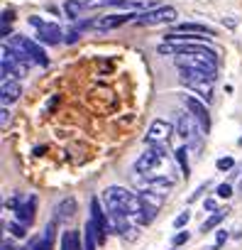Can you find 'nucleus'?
Wrapping results in <instances>:
<instances>
[{
	"label": "nucleus",
	"mask_w": 242,
	"mask_h": 250,
	"mask_svg": "<svg viewBox=\"0 0 242 250\" xmlns=\"http://www.w3.org/2000/svg\"><path fill=\"white\" fill-rule=\"evenodd\" d=\"M103 204H105V211L108 216H125V218H135L140 211H142V199L140 194L125 189V187H108L103 191Z\"/></svg>",
	"instance_id": "f257e3e1"
},
{
	"label": "nucleus",
	"mask_w": 242,
	"mask_h": 250,
	"mask_svg": "<svg viewBox=\"0 0 242 250\" xmlns=\"http://www.w3.org/2000/svg\"><path fill=\"white\" fill-rule=\"evenodd\" d=\"M237 145H242V138H240V140H237Z\"/></svg>",
	"instance_id": "4c0bfd02"
},
{
	"label": "nucleus",
	"mask_w": 242,
	"mask_h": 250,
	"mask_svg": "<svg viewBox=\"0 0 242 250\" xmlns=\"http://www.w3.org/2000/svg\"><path fill=\"white\" fill-rule=\"evenodd\" d=\"M181 101H184V105H186V110H188V115L201 125V130L208 135V130H210V115H208V108H205V101H201V98H196V96H181Z\"/></svg>",
	"instance_id": "39448f33"
},
{
	"label": "nucleus",
	"mask_w": 242,
	"mask_h": 250,
	"mask_svg": "<svg viewBox=\"0 0 242 250\" xmlns=\"http://www.w3.org/2000/svg\"><path fill=\"white\" fill-rule=\"evenodd\" d=\"M154 216H157V208H152V206L142 204V211L135 216V221H137V226H147V223H152V221H154Z\"/></svg>",
	"instance_id": "5701e85b"
},
{
	"label": "nucleus",
	"mask_w": 242,
	"mask_h": 250,
	"mask_svg": "<svg viewBox=\"0 0 242 250\" xmlns=\"http://www.w3.org/2000/svg\"><path fill=\"white\" fill-rule=\"evenodd\" d=\"M203 208H205V211H210V213H215V211H218V204H215V199H205Z\"/></svg>",
	"instance_id": "473e14b6"
},
{
	"label": "nucleus",
	"mask_w": 242,
	"mask_h": 250,
	"mask_svg": "<svg viewBox=\"0 0 242 250\" xmlns=\"http://www.w3.org/2000/svg\"><path fill=\"white\" fill-rule=\"evenodd\" d=\"M188 238H191L188 230H179V233L171 238V243H174V245H184V243H188Z\"/></svg>",
	"instance_id": "c85d7f7f"
},
{
	"label": "nucleus",
	"mask_w": 242,
	"mask_h": 250,
	"mask_svg": "<svg viewBox=\"0 0 242 250\" xmlns=\"http://www.w3.org/2000/svg\"><path fill=\"white\" fill-rule=\"evenodd\" d=\"M13 18H15V15H13V10H5V13H3V25H8Z\"/></svg>",
	"instance_id": "c9c22d12"
},
{
	"label": "nucleus",
	"mask_w": 242,
	"mask_h": 250,
	"mask_svg": "<svg viewBox=\"0 0 242 250\" xmlns=\"http://www.w3.org/2000/svg\"><path fill=\"white\" fill-rule=\"evenodd\" d=\"M188 221H191V213H188V211H184V213H179V216H176V221H174V228H184Z\"/></svg>",
	"instance_id": "cd10ccee"
},
{
	"label": "nucleus",
	"mask_w": 242,
	"mask_h": 250,
	"mask_svg": "<svg viewBox=\"0 0 242 250\" xmlns=\"http://www.w3.org/2000/svg\"><path fill=\"white\" fill-rule=\"evenodd\" d=\"M186 32H193L198 37H215V30H210L205 25H198V22H181L171 30V35H186Z\"/></svg>",
	"instance_id": "9b49d317"
},
{
	"label": "nucleus",
	"mask_w": 242,
	"mask_h": 250,
	"mask_svg": "<svg viewBox=\"0 0 242 250\" xmlns=\"http://www.w3.org/2000/svg\"><path fill=\"white\" fill-rule=\"evenodd\" d=\"M61 250H83L81 248L78 230H64V235H61Z\"/></svg>",
	"instance_id": "6ab92c4d"
},
{
	"label": "nucleus",
	"mask_w": 242,
	"mask_h": 250,
	"mask_svg": "<svg viewBox=\"0 0 242 250\" xmlns=\"http://www.w3.org/2000/svg\"><path fill=\"white\" fill-rule=\"evenodd\" d=\"M76 40H78V32H76V30H71V32H66V37H64V42H66V44H74Z\"/></svg>",
	"instance_id": "72a5a7b5"
},
{
	"label": "nucleus",
	"mask_w": 242,
	"mask_h": 250,
	"mask_svg": "<svg viewBox=\"0 0 242 250\" xmlns=\"http://www.w3.org/2000/svg\"><path fill=\"white\" fill-rule=\"evenodd\" d=\"M140 199H142V204H147V206H152V208H162L164 206V199L167 196H159V194H154V191H140Z\"/></svg>",
	"instance_id": "4be33fe9"
},
{
	"label": "nucleus",
	"mask_w": 242,
	"mask_h": 250,
	"mask_svg": "<svg viewBox=\"0 0 242 250\" xmlns=\"http://www.w3.org/2000/svg\"><path fill=\"white\" fill-rule=\"evenodd\" d=\"M8 120H10V110H8V105H3V110H0V123H3V128H8Z\"/></svg>",
	"instance_id": "2f4dec72"
},
{
	"label": "nucleus",
	"mask_w": 242,
	"mask_h": 250,
	"mask_svg": "<svg viewBox=\"0 0 242 250\" xmlns=\"http://www.w3.org/2000/svg\"><path fill=\"white\" fill-rule=\"evenodd\" d=\"M83 3V8L88 5V8H100V5H108V0H81Z\"/></svg>",
	"instance_id": "7c9ffc66"
},
{
	"label": "nucleus",
	"mask_w": 242,
	"mask_h": 250,
	"mask_svg": "<svg viewBox=\"0 0 242 250\" xmlns=\"http://www.w3.org/2000/svg\"><path fill=\"white\" fill-rule=\"evenodd\" d=\"M171 133H174L171 123H167V120H152L145 143H149V145H164V143L169 140V135H171Z\"/></svg>",
	"instance_id": "6e6552de"
},
{
	"label": "nucleus",
	"mask_w": 242,
	"mask_h": 250,
	"mask_svg": "<svg viewBox=\"0 0 242 250\" xmlns=\"http://www.w3.org/2000/svg\"><path fill=\"white\" fill-rule=\"evenodd\" d=\"M108 8H120V10H130V13L142 10V5L132 3V0H108Z\"/></svg>",
	"instance_id": "b1692460"
},
{
	"label": "nucleus",
	"mask_w": 242,
	"mask_h": 250,
	"mask_svg": "<svg viewBox=\"0 0 242 250\" xmlns=\"http://www.w3.org/2000/svg\"><path fill=\"white\" fill-rule=\"evenodd\" d=\"M22 93V86L18 81H3V105L8 103H15Z\"/></svg>",
	"instance_id": "dca6fc26"
},
{
	"label": "nucleus",
	"mask_w": 242,
	"mask_h": 250,
	"mask_svg": "<svg viewBox=\"0 0 242 250\" xmlns=\"http://www.w3.org/2000/svg\"><path fill=\"white\" fill-rule=\"evenodd\" d=\"M52 243H54V223H49L42 230V235L37 240H32V245L25 248V250H52Z\"/></svg>",
	"instance_id": "ddd939ff"
},
{
	"label": "nucleus",
	"mask_w": 242,
	"mask_h": 250,
	"mask_svg": "<svg viewBox=\"0 0 242 250\" xmlns=\"http://www.w3.org/2000/svg\"><path fill=\"white\" fill-rule=\"evenodd\" d=\"M64 13H66L69 20H78L81 13H83V3H81V0H66V3H64Z\"/></svg>",
	"instance_id": "aec40b11"
},
{
	"label": "nucleus",
	"mask_w": 242,
	"mask_h": 250,
	"mask_svg": "<svg viewBox=\"0 0 242 250\" xmlns=\"http://www.w3.org/2000/svg\"><path fill=\"white\" fill-rule=\"evenodd\" d=\"M3 250H18V248H15L13 243H8V240H5V243H3Z\"/></svg>",
	"instance_id": "e433bc0d"
},
{
	"label": "nucleus",
	"mask_w": 242,
	"mask_h": 250,
	"mask_svg": "<svg viewBox=\"0 0 242 250\" xmlns=\"http://www.w3.org/2000/svg\"><path fill=\"white\" fill-rule=\"evenodd\" d=\"M176 20V10L171 5H162L157 10H147L137 18L140 25H167V22H174Z\"/></svg>",
	"instance_id": "0eeeda50"
},
{
	"label": "nucleus",
	"mask_w": 242,
	"mask_h": 250,
	"mask_svg": "<svg viewBox=\"0 0 242 250\" xmlns=\"http://www.w3.org/2000/svg\"><path fill=\"white\" fill-rule=\"evenodd\" d=\"M184 86L191 88V91H193L201 101H205V103L213 98V83H210V81H188V83H184Z\"/></svg>",
	"instance_id": "4468645a"
},
{
	"label": "nucleus",
	"mask_w": 242,
	"mask_h": 250,
	"mask_svg": "<svg viewBox=\"0 0 242 250\" xmlns=\"http://www.w3.org/2000/svg\"><path fill=\"white\" fill-rule=\"evenodd\" d=\"M215 194H218L220 199H230V196H232V187H230V184H220Z\"/></svg>",
	"instance_id": "c756f323"
},
{
	"label": "nucleus",
	"mask_w": 242,
	"mask_h": 250,
	"mask_svg": "<svg viewBox=\"0 0 242 250\" xmlns=\"http://www.w3.org/2000/svg\"><path fill=\"white\" fill-rule=\"evenodd\" d=\"M35 30H37V42H42V44H59L64 37V32H61V27L56 25V22H47V20H42V18H37V15H30V20H27Z\"/></svg>",
	"instance_id": "20e7f679"
},
{
	"label": "nucleus",
	"mask_w": 242,
	"mask_h": 250,
	"mask_svg": "<svg viewBox=\"0 0 242 250\" xmlns=\"http://www.w3.org/2000/svg\"><path fill=\"white\" fill-rule=\"evenodd\" d=\"M205 187H208V184H201V187H198V189H196V191L188 196V201H196V199H201V194L205 191Z\"/></svg>",
	"instance_id": "f704fd0d"
},
{
	"label": "nucleus",
	"mask_w": 242,
	"mask_h": 250,
	"mask_svg": "<svg viewBox=\"0 0 242 250\" xmlns=\"http://www.w3.org/2000/svg\"><path fill=\"white\" fill-rule=\"evenodd\" d=\"M174 157H176V162H179V167H181V174L188 177V145L176 147V150H174Z\"/></svg>",
	"instance_id": "412c9836"
},
{
	"label": "nucleus",
	"mask_w": 242,
	"mask_h": 250,
	"mask_svg": "<svg viewBox=\"0 0 242 250\" xmlns=\"http://www.w3.org/2000/svg\"><path fill=\"white\" fill-rule=\"evenodd\" d=\"M240 189H242V177H240Z\"/></svg>",
	"instance_id": "58836bf2"
},
{
	"label": "nucleus",
	"mask_w": 242,
	"mask_h": 250,
	"mask_svg": "<svg viewBox=\"0 0 242 250\" xmlns=\"http://www.w3.org/2000/svg\"><path fill=\"white\" fill-rule=\"evenodd\" d=\"M159 162H162V157L149 147V150L142 152V157L135 162V172H137V174H149V172H154V169L159 167Z\"/></svg>",
	"instance_id": "1a4fd4ad"
},
{
	"label": "nucleus",
	"mask_w": 242,
	"mask_h": 250,
	"mask_svg": "<svg viewBox=\"0 0 242 250\" xmlns=\"http://www.w3.org/2000/svg\"><path fill=\"white\" fill-rule=\"evenodd\" d=\"M225 216H227V208H220V211H215L210 218H205V221L201 223V233L205 235V233H210L213 228H218V226L225 221Z\"/></svg>",
	"instance_id": "f3484780"
},
{
	"label": "nucleus",
	"mask_w": 242,
	"mask_h": 250,
	"mask_svg": "<svg viewBox=\"0 0 242 250\" xmlns=\"http://www.w3.org/2000/svg\"><path fill=\"white\" fill-rule=\"evenodd\" d=\"M176 133L186 140V145H198V143H201V135H205V133L201 130V125H198L188 113H181V115H179Z\"/></svg>",
	"instance_id": "423d86ee"
},
{
	"label": "nucleus",
	"mask_w": 242,
	"mask_h": 250,
	"mask_svg": "<svg viewBox=\"0 0 242 250\" xmlns=\"http://www.w3.org/2000/svg\"><path fill=\"white\" fill-rule=\"evenodd\" d=\"M74 213H76V199H64V201L54 208V223L66 221V218H71Z\"/></svg>",
	"instance_id": "2eb2a0df"
},
{
	"label": "nucleus",
	"mask_w": 242,
	"mask_h": 250,
	"mask_svg": "<svg viewBox=\"0 0 242 250\" xmlns=\"http://www.w3.org/2000/svg\"><path fill=\"white\" fill-rule=\"evenodd\" d=\"M215 167H218V172H227V169L235 167V160H232V157H220V160L215 162Z\"/></svg>",
	"instance_id": "393cba45"
},
{
	"label": "nucleus",
	"mask_w": 242,
	"mask_h": 250,
	"mask_svg": "<svg viewBox=\"0 0 242 250\" xmlns=\"http://www.w3.org/2000/svg\"><path fill=\"white\" fill-rule=\"evenodd\" d=\"M15 216H18V221H20L22 226H30V223L35 221V196H27L25 204H20V206L15 208Z\"/></svg>",
	"instance_id": "f8f14e48"
},
{
	"label": "nucleus",
	"mask_w": 242,
	"mask_h": 250,
	"mask_svg": "<svg viewBox=\"0 0 242 250\" xmlns=\"http://www.w3.org/2000/svg\"><path fill=\"white\" fill-rule=\"evenodd\" d=\"M137 18H140L137 13H130V15H105V18H100V20L95 22V27H98V30H115V27L125 25V22H130V20H137Z\"/></svg>",
	"instance_id": "9d476101"
},
{
	"label": "nucleus",
	"mask_w": 242,
	"mask_h": 250,
	"mask_svg": "<svg viewBox=\"0 0 242 250\" xmlns=\"http://www.w3.org/2000/svg\"><path fill=\"white\" fill-rule=\"evenodd\" d=\"M10 49H13L15 59L22 62V64H27V66L30 64H39V66H47L49 64V57L44 54V49L35 40H30L25 35H13L10 37Z\"/></svg>",
	"instance_id": "7ed1b4c3"
},
{
	"label": "nucleus",
	"mask_w": 242,
	"mask_h": 250,
	"mask_svg": "<svg viewBox=\"0 0 242 250\" xmlns=\"http://www.w3.org/2000/svg\"><path fill=\"white\" fill-rule=\"evenodd\" d=\"M227 238H230V235H227V230H225V228H220V230H218V238H215V245H213L210 250H220V248H223V243H225Z\"/></svg>",
	"instance_id": "bb28decb"
},
{
	"label": "nucleus",
	"mask_w": 242,
	"mask_h": 250,
	"mask_svg": "<svg viewBox=\"0 0 242 250\" xmlns=\"http://www.w3.org/2000/svg\"><path fill=\"white\" fill-rule=\"evenodd\" d=\"M25 228H27V226H22V223H10V226H8V230H10L15 238H25V235H27Z\"/></svg>",
	"instance_id": "a878e982"
},
{
	"label": "nucleus",
	"mask_w": 242,
	"mask_h": 250,
	"mask_svg": "<svg viewBox=\"0 0 242 250\" xmlns=\"http://www.w3.org/2000/svg\"><path fill=\"white\" fill-rule=\"evenodd\" d=\"M95 245H98V230H95V226L88 218L86 228H83V250H95Z\"/></svg>",
	"instance_id": "a211bd4d"
},
{
	"label": "nucleus",
	"mask_w": 242,
	"mask_h": 250,
	"mask_svg": "<svg viewBox=\"0 0 242 250\" xmlns=\"http://www.w3.org/2000/svg\"><path fill=\"white\" fill-rule=\"evenodd\" d=\"M174 64L181 71H205V74H218V57L213 49L203 52H181L174 57Z\"/></svg>",
	"instance_id": "f03ea898"
}]
</instances>
